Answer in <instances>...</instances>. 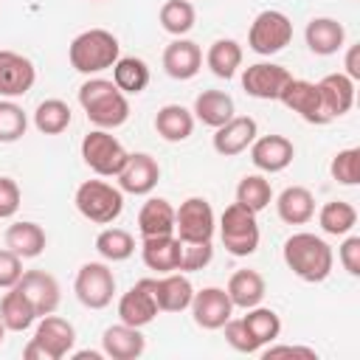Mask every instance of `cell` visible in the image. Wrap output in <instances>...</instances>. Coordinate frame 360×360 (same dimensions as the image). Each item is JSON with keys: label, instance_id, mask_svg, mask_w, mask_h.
<instances>
[{"label": "cell", "instance_id": "41", "mask_svg": "<svg viewBox=\"0 0 360 360\" xmlns=\"http://www.w3.org/2000/svg\"><path fill=\"white\" fill-rule=\"evenodd\" d=\"M28 115L14 98H0V143H14L25 135Z\"/></svg>", "mask_w": 360, "mask_h": 360}, {"label": "cell", "instance_id": "9", "mask_svg": "<svg viewBox=\"0 0 360 360\" xmlns=\"http://www.w3.org/2000/svg\"><path fill=\"white\" fill-rule=\"evenodd\" d=\"M73 290H76V298L87 309H104V307H110V301L115 295V276H112L110 264L87 262L79 267Z\"/></svg>", "mask_w": 360, "mask_h": 360}, {"label": "cell", "instance_id": "50", "mask_svg": "<svg viewBox=\"0 0 360 360\" xmlns=\"http://www.w3.org/2000/svg\"><path fill=\"white\" fill-rule=\"evenodd\" d=\"M22 357H25V360H51V357H48V352L42 349V343H39V340H34V338L25 343Z\"/></svg>", "mask_w": 360, "mask_h": 360}, {"label": "cell", "instance_id": "29", "mask_svg": "<svg viewBox=\"0 0 360 360\" xmlns=\"http://www.w3.org/2000/svg\"><path fill=\"white\" fill-rule=\"evenodd\" d=\"M228 298L233 307L239 309H250L256 304H262L264 292H267V284L262 278V273L256 270H236L231 278H228V287H225Z\"/></svg>", "mask_w": 360, "mask_h": 360}, {"label": "cell", "instance_id": "28", "mask_svg": "<svg viewBox=\"0 0 360 360\" xmlns=\"http://www.w3.org/2000/svg\"><path fill=\"white\" fill-rule=\"evenodd\" d=\"M141 236H163L174 233V205L163 197H149L138 211Z\"/></svg>", "mask_w": 360, "mask_h": 360}, {"label": "cell", "instance_id": "42", "mask_svg": "<svg viewBox=\"0 0 360 360\" xmlns=\"http://www.w3.org/2000/svg\"><path fill=\"white\" fill-rule=\"evenodd\" d=\"M329 172L338 183L343 186H357L360 183V149L357 146H349V149H340L332 163H329Z\"/></svg>", "mask_w": 360, "mask_h": 360}, {"label": "cell", "instance_id": "51", "mask_svg": "<svg viewBox=\"0 0 360 360\" xmlns=\"http://www.w3.org/2000/svg\"><path fill=\"white\" fill-rule=\"evenodd\" d=\"M3 335H6V326H3V321H0V343H3Z\"/></svg>", "mask_w": 360, "mask_h": 360}, {"label": "cell", "instance_id": "37", "mask_svg": "<svg viewBox=\"0 0 360 360\" xmlns=\"http://www.w3.org/2000/svg\"><path fill=\"white\" fill-rule=\"evenodd\" d=\"M70 107L62 101V98H45L37 104L34 110V127L42 132V135H59L70 127Z\"/></svg>", "mask_w": 360, "mask_h": 360}, {"label": "cell", "instance_id": "8", "mask_svg": "<svg viewBox=\"0 0 360 360\" xmlns=\"http://www.w3.org/2000/svg\"><path fill=\"white\" fill-rule=\"evenodd\" d=\"M214 231L217 217L205 197H188L174 208V236L180 242H211Z\"/></svg>", "mask_w": 360, "mask_h": 360}, {"label": "cell", "instance_id": "40", "mask_svg": "<svg viewBox=\"0 0 360 360\" xmlns=\"http://www.w3.org/2000/svg\"><path fill=\"white\" fill-rule=\"evenodd\" d=\"M194 20H197V11H194V6L188 0H166L160 6V25L172 37L188 34L194 28Z\"/></svg>", "mask_w": 360, "mask_h": 360}, {"label": "cell", "instance_id": "16", "mask_svg": "<svg viewBox=\"0 0 360 360\" xmlns=\"http://www.w3.org/2000/svg\"><path fill=\"white\" fill-rule=\"evenodd\" d=\"M160 180V166L146 152H132L118 172V188L127 194H149Z\"/></svg>", "mask_w": 360, "mask_h": 360}, {"label": "cell", "instance_id": "7", "mask_svg": "<svg viewBox=\"0 0 360 360\" xmlns=\"http://www.w3.org/2000/svg\"><path fill=\"white\" fill-rule=\"evenodd\" d=\"M290 39H292V22L284 11H276V8L256 14V20L250 22V31H248V45L259 56H273V53L284 51L290 45Z\"/></svg>", "mask_w": 360, "mask_h": 360}, {"label": "cell", "instance_id": "48", "mask_svg": "<svg viewBox=\"0 0 360 360\" xmlns=\"http://www.w3.org/2000/svg\"><path fill=\"white\" fill-rule=\"evenodd\" d=\"M267 360L270 357H278V354H301V357H309V360H315L318 357V352L315 349H309V346H290V343H281V346H273V343H267V349L262 352Z\"/></svg>", "mask_w": 360, "mask_h": 360}, {"label": "cell", "instance_id": "44", "mask_svg": "<svg viewBox=\"0 0 360 360\" xmlns=\"http://www.w3.org/2000/svg\"><path fill=\"white\" fill-rule=\"evenodd\" d=\"M222 329H225V340H228L231 349H236V352H242V354H256V352H259V346L250 340V335H248L242 318H228Z\"/></svg>", "mask_w": 360, "mask_h": 360}, {"label": "cell", "instance_id": "6", "mask_svg": "<svg viewBox=\"0 0 360 360\" xmlns=\"http://www.w3.org/2000/svg\"><path fill=\"white\" fill-rule=\"evenodd\" d=\"M129 152L121 146V141L115 135H110L107 129H93L82 138V160L101 177H118V172L124 169Z\"/></svg>", "mask_w": 360, "mask_h": 360}, {"label": "cell", "instance_id": "34", "mask_svg": "<svg viewBox=\"0 0 360 360\" xmlns=\"http://www.w3.org/2000/svg\"><path fill=\"white\" fill-rule=\"evenodd\" d=\"M242 323H245V329H248L250 340L259 346V352L281 335V318H278L270 307H259V304H256V307H250V309H248V315L242 318Z\"/></svg>", "mask_w": 360, "mask_h": 360}, {"label": "cell", "instance_id": "4", "mask_svg": "<svg viewBox=\"0 0 360 360\" xmlns=\"http://www.w3.org/2000/svg\"><path fill=\"white\" fill-rule=\"evenodd\" d=\"M79 214L96 225H110L124 211V191L104 180H84L73 197Z\"/></svg>", "mask_w": 360, "mask_h": 360}, {"label": "cell", "instance_id": "5", "mask_svg": "<svg viewBox=\"0 0 360 360\" xmlns=\"http://www.w3.org/2000/svg\"><path fill=\"white\" fill-rule=\"evenodd\" d=\"M219 236L231 256H250L259 248L256 214L239 202H231L219 217Z\"/></svg>", "mask_w": 360, "mask_h": 360}, {"label": "cell", "instance_id": "14", "mask_svg": "<svg viewBox=\"0 0 360 360\" xmlns=\"http://www.w3.org/2000/svg\"><path fill=\"white\" fill-rule=\"evenodd\" d=\"M158 301L152 295V287H149V278H141L135 281L121 298H118V318L121 323H129V326H146L158 318Z\"/></svg>", "mask_w": 360, "mask_h": 360}, {"label": "cell", "instance_id": "36", "mask_svg": "<svg viewBox=\"0 0 360 360\" xmlns=\"http://www.w3.org/2000/svg\"><path fill=\"white\" fill-rule=\"evenodd\" d=\"M318 225L323 233L329 236H346L354 225H357V211L352 202L346 200H329L321 211H318Z\"/></svg>", "mask_w": 360, "mask_h": 360}, {"label": "cell", "instance_id": "39", "mask_svg": "<svg viewBox=\"0 0 360 360\" xmlns=\"http://www.w3.org/2000/svg\"><path fill=\"white\" fill-rule=\"evenodd\" d=\"M96 250L104 262H124L135 253V239L124 228H104L96 236Z\"/></svg>", "mask_w": 360, "mask_h": 360}, {"label": "cell", "instance_id": "13", "mask_svg": "<svg viewBox=\"0 0 360 360\" xmlns=\"http://www.w3.org/2000/svg\"><path fill=\"white\" fill-rule=\"evenodd\" d=\"M188 307H191L194 323L202 329H222L225 321L233 315V304L222 287H202L200 292H194Z\"/></svg>", "mask_w": 360, "mask_h": 360}, {"label": "cell", "instance_id": "31", "mask_svg": "<svg viewBox=\"0 0 360 360\" xmlns=\"http://www.w3.org/2000/svg\"><path fill=\"white\" fill-rule=\"evenodd\" d=\"M37 309L34 304L25 298V292L20 287H8V292L0 301V321L8 332H25L34 321H37Z\"/></svg>", "mask_w": 360, "mask_h": 360}, {"label": "cell", "instance_id": "23", "mask_svg": "<svg viewBox=\"0 0 360 360\" xmlns=\"http://www.w3.org/2000/svg\"><path fill=\"white\" fill-rule=\"evenodd\" d=\"M180 250L183 242L174 233H163V236H143L141 245V259L149 270L155 273H174L180 267Z\"/></svg>", "mask_w": 360, "mask_h": 360}, {"label": "cell", "instance_id": "38", "mask_svg": "<svg viewBox=\"0 0 360 360\" xmlns=\"http://www.w3.org/2000/svg\"><path fill=\"white\" fill-rule=\"evenodd\" d=\"M273 200V188H270V180L262 177V174H245L236 186V202L245 205L248 211L259 214L270 205Z\"/></svg>", "mask_w": 360, "mask_h": 360}, {"label": "cell", "instance_id": "12", "mask_svg": "<svg viewBox=\"0 0 360 360\" xmlns=\"http://www.w3.org/2000/svg\"><path fill=\"white\" fill-rule=\"evenodd\" d=\"M37 82L34 62L17 51H0V98H20Z\"/></svg>", "mask_w": 360, "mask_h": 360}, {"label": "cell", "instance_id": "20", "mask_svg": "<svg viewBox=\"0 0 360 360\" xmlns=\"http://www.w3.org/2000/svg\"><path fill=\"white\" fill-rule=\"evenodd\" d=\"M202 68V51L197 42L186 39V37H177L166 45L163 51V70L177 79V82H186V79H194Z\"/></svg>", "mask_w": 360, "mask_h": 360}, {"label": "cell", "instance_id": "11", "mask_svg": "<svg viewBox=\"0 0 360 360\" xmlns=\"http://www.w3.org/2000/svg\"><path fill=\"white\" fill-rule=\"evenodd\" d=\"M278 101L298 112L307 124H329V118L323 115V107H321V93H318V84L315 82H307V79H290L281 93H278Z\"/></svg>", "mask_w": 360, "mask_h": 360}, {"label": "cell", "instance_id": "32", "mask_svg": "<svg viewBox=\"0 0 360 360\" xmlns=\"http://www.w3.org/2000/svg\"><path fill=\"white\" fill-rule=\"evenodd\" d=\"M45 231L37 225V222H28V219H22V222H14V225H8V231H6V248L8 250H14L20 259H34V256H39L42 250H45Z\"/></svg>", "mask_w": 360, "mask_h": 360}, {"label": "cell", "instance_id": "1", "mask_svg": "<svg viewBox=\"0 0 360 360\" xmlns=\"http://www.w3.org/2000/svg\"><path fill=\"white\" fill-rule=\"evenodd\" d=\"M281 256H284V264L301 278V281H309V284H318L323 281L329 273H332V264H335V253L332 248L309 233V231H301V233H292L284 248H281Z\"/></svg>", "mask_w": 360, "mask_h": 360}, {"label": "cell", "instance_id": "22", "mask_svg": "<svg viewBox=\"0 0 360 360\" xmlns=\"http://www.w3.org/2000/svg\"><path fill=\"white\" fill-rule=\"evenodd\" d=\"M318 93H321V107H323V115L332 121V118H340L352 110L354 104V79H349L346 73H326L321 82H318Z\"/></svg>", "mask_w": 360, "mask_h": 360}, {"label": "cell", "instance_id": "24", "mask_svg": "<svg viewBox=\"0 0 360 360\" xmlns=\"http://www.w3.org/2000/svg\"><path fill=\"white\" fill-rule=\"evenodd\" d=\"M143 349H146V340L138 326L115 323V326H107L101 335V352L112 360H135L143 354Z\"/></svg>", "mask_w": 360, "mask_h": 360}, {"label": "cell", "instance_id": "19", "mask_svg": "<svg viewBox=\"0 0 360 360\" xmlns=\"http://www.w3.org/2000/svg\"><path fill=\"white\" fill-rule=\"evenodd\" d=\"M259 135V127L250 115H233L231 121H225L222 127H217L214 132V149L222 158H233L242 155Z\"/></svg>", "mask_w": 360, "mask_h": 360}, {"label": "cell", "instance_id": "18", "mask_svg": "<svg viewBox=\"0 0 360 360\" xmlns=\"http://www.w3.org/2000/svg\"><path fill=\"white\" fill-rule=\"evenodd\" d=\"M149 287H152V295H155L160 312H183V309H188V304L194 298V287L180 270L163 273L160 278H149Z\"/></svg>", "mask_w": 360, "mask_h": 360}, {"label": "cell", "instance_id": "33", "mask_svg": "<svg viewBox=\"0 0 360 360\" xmlns=\"http://www.w3.org/2000/svg\"><path fill=\"white\" fill-rule=\"evenodd\" d=\"M112 82L124 96H138L149 84V68L138 56H118L112 65Z\"/></svg>", "mask_w": 360, "mask_h": 360}, {"label": "cell", "instance_id": "15", "mask_svg": "<svg viewBox=\"0 0 360 360\" xmlns=\"http://www.w3.org/2000/svg\"><path fill=\"white\" fill-rule=\"evenodd\" d=\"M250 160L259 172H267V174H276V172H284L292 158H295V146L290 138L284 135H262L256 138L250 146Z\"/></svg>", "mask_w": 360, "mask_h": 360}, {"label": "cell", "instance_id": "27", "mask_svg": "<svg viewBox=\"0 0 360 360\" xmlns=\"http://www.w3.org/2000/svg\"><path fill=\"white\" fill-rule=\"evenodd\" d=\"M155 132L169 143H180L194 132V112L183 104H166L155 115Z\"/></svg>", "mask_w": 360, "mask_h": 360}, {"label": "cell", "instance_id": "35", "mask_svg": "<svg viewBox=\"0 0 360 360\" xmlns=\"http://www.w3.org/2000/svg\"><path fill=\"white\" fill-rule=\"evenodd\" d=\"M205 65L211 68L214 76L233 79L236 70L242 68V45L236 39H214L205 53Z\"/></svg>", "mask_w": 360, "mask_h": 360}, {"label": "cell", "instance_id": "47", "mask_svg": "<svg viewBox=\"0 0 360 360\" xmlns=\"http://www.w3.org/2000/svg\"><path fill=\"white\" fill-rule=\"evenodd\" d=\"M338 256L349 276H360V236H346L338 248Z\"/></svg>", "mask_w": 360, "mask_h": 360}, {"label": "cell", "instance_id": "49", "mask_svg": "<svg viewBox=\"0 0 360 360\" xmlns=\"http://www.w3.org/2000/svg\"><path fill=\"white\" fill-rule=\"evenodd\" d=\"M357 53H360L357 45H352V48L346 51V76H349V79H360V62H357Z\"/></svg>", "mask_w": 360, "mask_h": 360}, {"label": "cell", "instance_id": "46", "mask_svg": "<svg viewBox=\"0 0 360 360\" xmlns=\"http://www.w3.org/2000/svg\"><path fill=\"white\" fill-rule=\"evenodd\" d=\"M20 202H22V194H20L17 180H11V177H0V219L14 217L17 208H20Z\"/></svg>", "mask_w": 360, "mask_h": 360}, {"label": "cell", "instance_id": "30", "mask_svg": "<svg viewBox=\"0 0 360 360\" xmlns=\"http://www.w3.org/2000/svg\"><path fill=\"white\" fill-rule=\"evenodd\" d=\"M194 118L202 121L205 127L217 129L222 127L225 121L233 118V98L222 90H202L197 98H194Z\"/></svg>", "mask_w": 360, "mask_h": 360}, {"label": "cell", "instance_id": "45", "mask_svg": "<svg viewBox=\"0 0 360 360\" xmlns=\"http://www.w3.org/2000/svg\"><path fill=\"white\" fill-rule=\"evenodd\" d=\"M20 276H22V259L14 250L3 248L0 250V290L14 287L20 281Z\"/></svg>", "mask_w": 360, "mask_h": 360}, {"label": "cell", "instance_id": "10", "mask_svg": "<svg viewBox=\"0 0 360 360\" xmlns=\"http://www.w3.org/2000/svg\"><path fill=\"white\" fill-rule=\"evenodd\" d=\"M290 79H292V73L284 65H276V62H256V65H248L242 70L245 93L253 96V98H262V101H276L281 87Z\"/></svg>", "mask_w": 360, "mask_h": 360}, {"label": "cell", "instance_id": "21", "mask_svg": "<svg viewBox=\"0 0 360 360\" xmlns=\"http://www.w3.org/2000/svg\"><path fill=\"white\" fill-rule=\"evenodd\" d=\"M34 340L42 343V349L48 352L51 360H62L73 352V343H76V329L70 321L59 318V315H42L37 332H34Z\"/></svg>", "mask_w": 360, "mask_h": 360}, {"label": "cell", "instance_id": "3", "mask_svg": "<svg viewBox=\"0 0 360 360\" xmlns=\"http://www.w3.org/2000/svg\"><path fill=\"white\" fill-rule=\"evenodd\" d=\"M118 56H121V45H118L115 34H110L107 28H87L68 48L70 68L84 76H96V73L112 68L118 62Z\"/></svg>", "mask_w": 360, "mask_h": 360}, {"label": "cell", "instance_id": "25", "mask_svg": "<svg viewBox=\"0 0 360 360\" xmlns=\"http://www.w3.org/2000/svg\"><path fill=\"white\" fill-rule=\"evenodd\" d=\"M304 37H307V45H309L312 53H318V56H332V53H338V51L343 48V42H346V28H343L338 20H332V17H312V20L307 22Z\"/></svg>", "mask_w": 360, "mask_h": 360}, {"label": "cell", "instance_id": "26", "mask_svg": "<svg viewBox=\"0 0 360 360\" xmlns=\"http://www.w3.org/2000/svg\"><path fill=\"white\" fill-rule=\"evenodd\" d=\"M276 211L287 225H307L315 217V197L307 186H287L276 200Z\"/></svg>", "mask_w": 360, "mask_h": 360}, {"label": "cell", "instance_id": "43", "mask_svg": "<svg viewBox=\"0 0 360 360\" xmlns=\"http://www.w3.org/2000/svg\"><path fill=\"white\" fill-rule=\"evenodd\" d=\"M214 259V248L211 242H183V250H180V273H194V270H202L208 262Z\"/></svg>", "mask_w": 360, "mask_h": 360}, {"label": "cell", "instance_id": "17", "mask_svg": "<svg viewBox=\"0 0 360 360\" xmlns=\"http://www.w3.org/2000/svg\"><path fill=\"white\" fill-rule=\"evenodd\" d=\"M14 287H20L25 292V298L34 304L39 318L56 312L62 295H59V281L51 273H45V270H25Z\"/></svg>", "mask_w": 360, "mask_h": 360}, {"label": "cell", "instance_id": "2", "mask_svg": "<svg viewBox=\"0 0 360 360\" xmlns=\"http://www.w3.org/2000/svg\"><path fill=\"white\" fill-rule=\"evenodd\" d=\"M79 104L90 124L98 129H115L129 118V101L110 79H87L79 87Z\"/></svg>", "mask_w": 360, "mask_h": 360}]
</instances>
